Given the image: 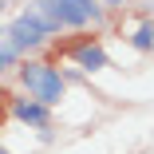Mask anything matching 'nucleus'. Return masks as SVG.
<instances>
[{"label": "nucleus", "instance_id": "1", "mask_svg": "<svg viewBox=\"0 0 154 154\" xmlns=\"http://www.w3.org/2000/svg\"><path fill=\"white\" fill-rule=\"evenodd\" d=\"M20 83L32 91V99L44 103V107H55L59 99H63V91H67L63 75H59L51 63H28V67H20Z\"/></svg>", "mask_w": 154, "mask_h": 154}, {"label": "nucleus", "instance_id": "2", "mask_svg": "<svg viewBox=\"0 0 154 154\" xmlns=\"http://www.w3.org/2000/svg\"><path fill=\"white\" fill-rule=\"evenodd\" d=\"M51 12L59 16V24H71V28L99 24V16H103V8L95 0H51Z\"/></svg>", "mask_w": 154, "mask_h": 154}, {"label": "nucleus", "instance_id": "3", "mask_svg": "<svg viewBox=\"0 0 154 154\" xmlns=\"http://www.w3.org/2000/svg\"><path fill=\"white\" fill-rule=\"evenodd\" d=\"M8 32H12V40H16V48H20V51H28V48H40V44H44V32H40V28H36L32 20H28L24 12H20L12 24H8Z\"/></svg>", "mask_w": 154, "mask_h": 154}, {"label": "nucleus", "instance_id": "4", "mask_svg": "<svg viewBox=\"0 0 154 154\" xmlns=\"http://www.w3.org/2000/svg\"><path fill=\"white\" fill-rule=\"evenodd\" d=\"M24 16L32 20L44 36H51V32H59V28H63V24H59V16L51 12V0H36V4H28V12H24Z\"/></svg>", "mask_w": 154, "mask_h": 154}, {"label": "nucleus", "instance_id": "5", "mask_svg": "<svg viewBox=\"0 0 154 154\" xmlns=\"http://www.w3.org/2000/svg\"><path fill=\"white\" fill-rule=\"evenodd\" d=\"M12 115L20 122H32V127H48V107L36 103V99H16L12 103Z\"/></svg>", "mask_w": 154, "mask_h": 154}, {"label": "nucleus", "instance_id": "6", "mask_svg": "<svg viewBox=\"0 0 154 154\" xmlns=\"http://www.w3.org/2000/svg\"><path fill=\"white\" fill-rule=\"evenodd\" d=\"M75 63L87 71H99V67H107V51L99 44H83V48H75Z\"/></svg>", "mask_w": 154, "mask_h": 154}, {"label": "nucleus", "instance_id": "7", "mask_svg": "<svg viewBox=\"0 0 154 154\" xmlns=\"http://www.w3.org/2000/svg\"><path fill=\"white\" fill-rule=\"evenodd\" d=\"M16 59H20V48H16V40H12V32H8V28H4V32H0V63H16Z\"/></svg>", "mask_w": 154, "mask_h": 154}, {"label": "nucleus", "instance_id": "8", "mask_svg": "<svg viewBox=\"0 0 154 154\" xmlns=\"http://www.w3.org/2000/svg\"><path fill=\"white\" fill-rule=\"evenodd\" d=\"M131 44H134L138 51H150V48H154V28H150V24H146V28H138Z\"/></svg>", "mask_w": 154, "mask_h": 154}, {"label": "nucleus", "instance_id": "9", "mask_svg": "<svg viewBox=\"0 0 154 154\" xmlns=\"http://www.w3.org/2000/svg\"><path fill=\"white\" fill-rule=\"evenodd\" d=\"M103 4H122V0H103Z\"/></svg>", "mask_w": 154, "mask_h": 154}, {"label": "nucleus", "instance_id": "10", "mask_svg": "<svg viewBox=\"0 0 154 154\" xmlns=\"http://www.w3.org/2000/svg\"><path fill=\"white\" fill-rule=\"evenodd\" d=\"M0 154H8V150H4V146H0Z\"/></svg>", "mask_w": 154, "mask_h": 154}, {"label": "nucleus", "instance_id": "11", "mask_svg": "<svg viewBox=\"0 0 154 154\" xmlns=\"http://www.w3.org/2000/svg\"><path fill=\"white\" fill-rule=\"evenodd\" d=\"M0 8H4V0H0Z\"/></svg>", "mask_w": 154, "mask_h": 154}, {"label": "nucleus", "instance_id": "12", "mask_svg": "<svg viewBox=\"0 0 154 154\" xmlns=\"http://www.w3.org/2000/svg\"><path fill=\"white\" fill-rule=\"evenodd\" d=\"M0 71H4V63H0Z\"/></svg>", "mask_w": 154, "mask_h": 154}]
</instances>
